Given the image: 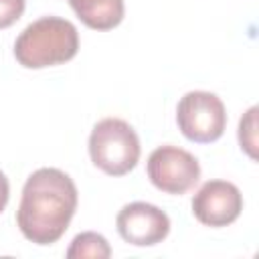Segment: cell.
<instances>
[{"label":"cell","mask_w":259,"mask_h":259,"mask_svg":"<svg viewBox=\"0 0 259 259\" xmlns=\"http://www.w3.org/2000/svg\"><path fill=\"white\" fill-rule=\"evenodd\" d=\"M77 202L79 192L69 174L59 168H38L22 186L16 225L30 243L53 245L69 229Z\"/></svg>","instance_id":"1"},{"label":"cell","mask_w":259,"mask_h":259,"mask_svg":"<svg viewBox=\"0 0 259 259\" xmlns=\"http://www.w3.org/2000/svg\"><path fill=\"white\" fill-rule=\"evenodd\" d=\"M79 51L75 24L61 16H42L30 22L14 42V57L26 69H45L71 61Z\"/></svg>","instance_id":"2"},{"label":"cell","mask_w":259,"mask_h":259,"mask_svg":"<svg viewBox=\"0 0 259 259\" xmlns=\"http://www.w3.org/2000/svg\"><path fill=\"white\" fill-rule=\"evenodd\" d=\"M89 156L101 172L123 176L134 170L140 160V138L127 121L105 117L97 121L89 134Z\"/></svg>","instance_id":"3"},{"label":"cell","mask_w":259,"mask_h":259,"mask_svg":"<svg viewBox=\"0 0 259 259\" xmlns=\"http://www.w3.org/2000/svg\"><path fill=\"white\" fill-rule=\"evenodd\" d=\"M176 123L182 136L190 142H217L227 127L225 103L210 91H188L178 101Z\"/></svg>","instance_id":"4"},{"label":"cell","mask_w":259,"mask_h":259,"mask_svg":"<svg viewBox=\"0 0 259 259\" xmlns=\"http://www.w3.org/2000/svg\"><path fill=\"white\" fill-rule=\"evenodd\" d=\"M150 182L166 194H184L200 178L198 160L178 146H158L146 164Z\"/></svg>","instance_id":"5"},{"label":"cell","mask_w":259,"mask_h":259,"mask_svg":"<svg viewBox=\"0 0 259 259\" xmlns=\"http://www.w3.org/2000/svg\"><path fill=\"white\" fill-rule=\"evenodd\" d=\"M243 210L241 190L227 180H208L192 196V214L206 227H227Z\"/></svg>","instance_id":"6"},{"label":"cell","mask_w":259,"mask_h":259,"mask_svg":"<svg viewBox=\"0 0 259 259\" xmlns=\"http://www.w3.org/2000/svg\"><path fill=\"white\" fill-rule=\"evenodd\" d=\"M121 239L136 247H152L162 243L170 233V217L150 202H130L115 219Z\"/></svg>","instance_id":"7"},{"label":"cell","mask_w":259,"mask_h":259,"mask_svg":"<svg viewBox=\"0 0 259 259\" xmlns=\"http://www.w3.org/2000/svg\"><path fill=\"white\" fill-rule=\"evenodd\" d=\"M79 20L93 30L115 28L125 14L123 0H67Z\"/></svg>","instance_id":"8"},{"label":"cell","mask_w":259,"mask_h":259,"mask_svg":"<svg viewBox=\"0 0 259 259\" xmlns=\"http://www.w3.org/2000/svg\"><path fill=\"white\" fill-rule=\"evenodd\" d=\"M67 257L69 259H85V257L107 259V257H111V247L103 235L85 231V233H79L71 241V247L67 249Z\"/></svg>","instance_id":"9"},{"label":"cell","mask_w":259,"mask_h":259,"mask_svg":"<svg viewBox=\"0 0 259 259\" xmlns=\"http://www.w3.org/2000/svg\"><path fill=\"white\" fill-rule=\"evenodd\" d=\"M239 144L241 150L251 158L257 160V107H249L247 113L239 121Z\"/></svg>","instance_id":"10"},{"label":"cell","mask_w":259,"mask_h":259,"mask_svg":"<svg viewBox=\"0 0 259 259\" xmlns=\"http://www.w3.org/2000/svg\"><path fill=\"white\" fill-rule=\"evenodd\" d=\"M26 0H0V30L12 26L24 12Z\"/></svg>","instance_id":"11"},{"label":"cell","mask_w":259,"mask_h":259,"mask_svg":"<svg viewBox=\"0 0 259 259\" xmlns=\"http://www.w3.org/2000/svg\"><path fill=\"white\" fill-rule=\"evenodd\" d=\"M8 196H10V184H8L6 174L0 170V212L6 208V204H8Z\"/></svg>","instance_id":"12"}]
</instances>
